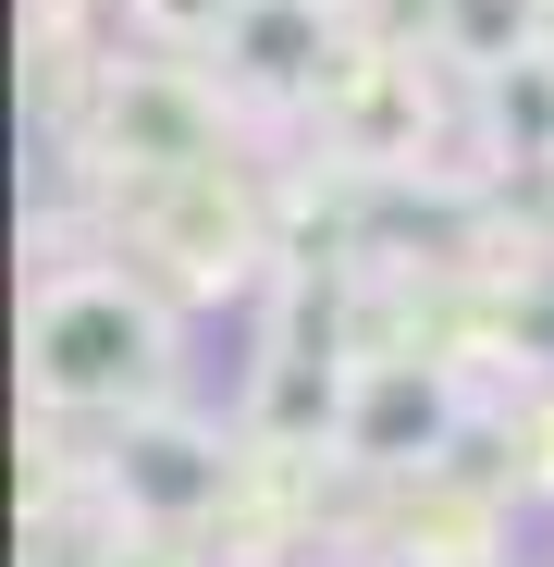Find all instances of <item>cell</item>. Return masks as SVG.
Here are the masks:
<instances>
[{
	"label": "cell",
	"mask_w": 554,
	"mask_h": 567,
	"mask_svg": "<svg viewBox=\"0 0 554 567\" xmlns=\"http://www.w3.org/2000/svg\"><path fill=\"white\" fill-rule=\"evenodd\" d=\"M431 38H443V62L518 74V62H530V38H542V0H431Z\"/></svg>",
	"instance_id": "obj_3"
},
{
	"label": "cell",
	"mask_w": 554,
	"mask_h": 567,
	"mask_svg": "<svg viewBox=\"0 0 554 567\" xmlns=\"http://www.w3.org/2000/svg\"><path fill=\"white\" fill-rule=\"evenodd\" d=\"M234 50H247L259 74H296V62L321 50V0H247V13H234Z\"/></svg>",
	"instance_id": "obj_4"
},
{
	"label": "cell",
	"mask_w": 554,
	"mask_h": 567,
	"mask_svg": "<svg viewBox=\"0 0 554 567\" xmlns=\"http://www.w3.org/2000/svg\"><path fill=\"white\" fill-rule=\"evenodd\" d=\"M124 494L160 506V518H185V506L222 494V456H210L198 432H136V444H124Z\"/></svg>",
	"instance_id": "obj_2"
},
{
	"label": "cell",
	"mask_w": 554,
	"mask_h": 567,
	"mask_svg": "<svg viewBox=\"0 0 554 567\" xmlns=\"http://www.w3.org/2000/svg\"><path fill=\"white\" fill-rule=\"evenodd\" d=\"M321 13H345V0H321Z\"/></svg>",
	"instance_id": "obj_6"
},
{
	"label": "cell",
	"mask_w": 554,
	"mask_h": 567,
	"mask_svg": "<svg viewBox=\"0 0 554 567\" xmlns=\"http://www.w3.org/2000/svg\"><path fill=\"white\" fill-rule=\"evenodd\" d=\"M38 358H50V395H112L124 370L148 358V321L86 284V297H50L38 309Z\"/></svg>",
	"instance_id": "obj_1"
},
{
	"label": "cell",
	"mask_w": 554,
	"mask_h": 567,
	"mask_svg": "<svg viewBox=\"0 0 554 567\" xmlns=\"http://www.w3.org/2000/svg\"><path fill=\"white\" fill-rule=\"evenodd\" d=\"M542 13H554V0H542Z\"/></svg>",
	"instance_id": "obj_7"
},
{
	"label": "cell",
	"mask_w": 554,
	"mask_h": 567,
	"mask_svg": "<svg viewBox=\"0 0 554 567\" xmlns=\"http://www.w3.org/2000/svg\"><path fill=\"white\" fill-rule=\"evenodd\" d=\"M136 13H148L160 38H222V25L247 13V0H136Z\"/></svg>",
	"instance_id": "obj_5"
}]
</instances>
